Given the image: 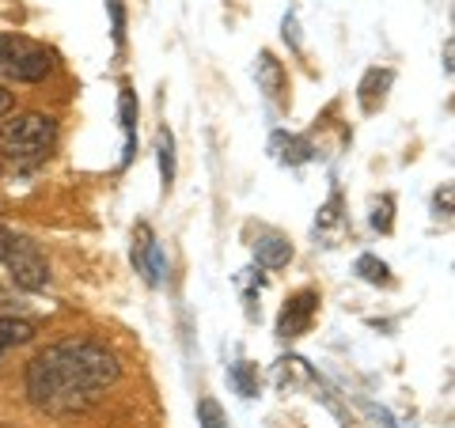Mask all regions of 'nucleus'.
<instances>
[{"mask_svg": "<svg viewBox=\"0 0 455 428\" xmlns=\"http://www.w3.org/2000/svg\"><path fill=\"white\" fill-rule=\"evenodd\" d=\"M118 361L95 341H61L27 364V394L46 413H80L118 383Z\"/></svg>", "mask_w": 455, "mask_h": 428, "instance_id": "obj_1", "label": "nucleus"}, {"mask_svg": "<svg viewBox=\"0 0 455 428\" xmlns=\"http://www.w3.org/2000/svg\"><path fill=\"white\" fill-rule=\"evenodd\" d=\"M57 145V122L50 114H16L0 125V167L27 175L50 160Z\"/></svg>", "mask_w": 455, "mask_h": 428, "instance_id": "obj_2", "label": "nucleus"}, {"mask_svg": "<svg viewBox=\"0 0 455 428\" xmlns=\"http://www.w3.org/2000/svg\"><path fill=\"white\" fill-rule=\"evenodd\" d=\"M53 73V53L27 35H0V76L35 83Z\"/></svg>", "mask_w": 455, "mask_h": 428, "instance_id": "obj_3", "label": "nucleus"}, {"mask_svg": "<svg viewBox=\"0 0 455 428\" xmlns=\"http://www.w3.org/2000/svg\"><path fill=\"white\" fill-rule=\"evenodd\" d=\"M4 266H8L12 281H16L20 289H27V292H38V289H46V284H50V262H46V254H42L38 242L27 239V235H12L8 239Z\"/></svg>", "mask_w": 455, "mask_h": 428, "instance_id": "obj_4", "label": "nucleus"}, {"mask_svg": "<svg viewBox=\"0 0 455 428\" xmlns=\"http://www.w3.org/2000/svg\"><path fill=\"white\" fill-rule=\"evenodd\" d=\"M315 311H319V292L315 289H304V292L289 296V304L281 307V319H277V334L281 337H300V334H307V326H311V319H315Z\"/></svg>", "mask_w": 455, "mask_h": 428, "instance_id": "obj_5", "label": "nucleus"}, {"mask_svg": "<svg viewBox=\"0 0 455 428\" xmlns=\"http://www.w3.org/2000/svg\"><path fill=\"white\" fill-rule=\"evenodd\" d=\"M133 262H137V269L148 277V284H160L164 281V250H160V242L152 239V232H148V224H137V232H133Z\"/></svg>", "mask_w": 455, "mask_h": 428, "instance_id": "obj_6", "label": "nucleus"}, {"mask_svg": "<svg viewBox=\"0 0 455 428\" xmlns=\"http://www.w3.org/2000/svg\"><path fill=\"white\" fill-rule=\"evenodd\" d=\"M259 83H262V91H266V99L269 103H277V107H284L289 103V76H284V68H281V61L274 53H259Z\"/></svg>", "mask_w": 455, "mask_h": 428, "instance_id": "obj_7", "label": "nucleus"}, {"mask_svg": "<svg viewBox=\"0 0 455 428\" xmlns=\"http://www.w3.org/2000/svg\"><path fill=\"white\" fill-rule=\"evenodd\" d=\"M254 258H259L266 269H281L292 258V242L281 232H259V239H254Z\"/></svg>", "mask_w": 455, "mask_h": 428, "instance_id": "obj_8", "label": "nucleus"}, {"mask_svg": "<svg viewBox=\"0 0 455 428\" xmlns=\"http://www.w3.org/2000/svg\"><path fill=\"white\" fill-rule=\"evenodd\" d=\"M395 83V73L391 68H368L364 80H361V110L364 114H376L383 107V99H387V88Z\"/></svg>", "mask_w": 455, "mask_h": 428, "instance_id": "obj_9", "label": "nucleus"}, {"mask_svg": "<svg viewBox=\"0 0 455 428\" xmlns=\"http://www.w3.org/2000/svg\"><path fill=\"white\" fill-rule=\"evenodd\" d=\"M35 326L23 322V319H0V356H4L12 345H23V341H31Z\"/></svg>", "mask_w": 455, "mask_h": 428, "instance_id": "obj_10", "label": "nucleus"}, {"mask_svg": "<svg viewBox=\"0 0 455 428\" xmlns=\"http://www.w3.org/2000/svg\"><path fill=\"white\" fill-rule=\"evenodd\" d=\"M156 152H160V178H164V190L175 186V140H171L167 130H160L156 137Z\"/></svg>", "mask_w": 455, "mask_h": 428, "instance_id": "obj_11", "label": "nucleus"}, {"mask_svg": "<svg viewBox=\"0 0 455 428\" xmlns=\"http://www.w3.org/2000/svg\"><path fill=\"white\" fill-rule=\"evenodd\" d=\"M118 114H122V130H125V160L133 155V130H137V99H133V91L130 88H122V95H118Z\"/></svg>", "mask_w": 455, "mask_h": 428, "instance_id": "obj_12", "label": "nucleus"}, {"mask_svg": "<svg viewBox=\"0 0 455 428\" xmlns=\"http://www.w3.org/2000/svg\"><path fill=\"white\" fill-rule=\"evenodd\" d=\"M274 148H284V152H277V160H284V163H307V160H311L307 140H300V137L277 133V137H274Z\"/></svg>", "mask_w": 455, "mask_h": 428, "instance_id": "obj_13", "label": "nucleus"}, {"mask_svg": "<svg viewBox=\"0 0 455 428\" xmlns=\"http://www.w3.org/2000/svg\"><path fill=\"white\" fill-rule=\"evenodd\" d=\"M357 273L368 284H383V289L391 284V269H387V262H379L376 254H361V258H357Z\"/></svg>", "mask_w": 455, "mask_h": 428, "instance_id": "obj_14", "label": "nucleus"}, {"mask_svg": "<svg viewBox=\"0 0 455 428\" xmlns=\"http://www.w3.org/2000/svg\"><path fill=\"white\" fill-rule=\"evenodd\" d=\"M232 383H235V391L243 398H254V394H259V368L247 364V361H239L232 368Z\"/></svg>", "mask_w": 455, "mask_h": 428, "instance_id": "obj_15", "label": "nucleus"}, {"mask_svg": "<svg viewBox=\"0 0 455 428\" xmlns=\"http://www.w3.org/2000/svg\"><path fill=\"white\" fill-rule=\"evenodd\" d=\"M197 424L202 428H228V417H224L217 398H202V402H197Z\"/></svg>", "mask_w": 455, "mask_h": 428, "instance_id": "obj_16", "label": "nucleus"}, {"mask_svg": "<svg viewBox=\"0 0 455 428\" xmlns=\"http://www.w3.org/2000/svg\"><path fill=\"white\" fill-rule=\"evenodd\" d=\"M107 8H110V27H114V46H125V8H122V0H107Z\"/></svg>", "mask_w": 455, "mask_h": 428, "instance_id": "obj_17", "label": "nucleus"}, {"mask_svg": "<svg viewBox=\"0 0 455 428\" xmlns=\"http://www.w3.org/2000/svg\"><path fill=\"white\" fill-rule=\"evenodd\" d=\"M391 209H395V197H391V194H383L379 202H376V212H372V224L379 227V232H391V227H395Z\"/></svg>", "mask_w": 455, "mask_h": 428, "instance_id": "obj_18", "label": "nucleus"}, {"mask_svg": "<svg viewBox=\"0 0 455 428\" xmlns=\"http://www.w3.org/2000/svg\"><path fill=\"white\" fill-rule=\"evenodd\" d=\"M8 110H12V91H4V88H0V118H4Z\"/></svg>", "mask_w": 455, "mask_h": 428, "instance_id": "obj_19", "label": "nucleus"}, {"mask_svg": "<svg viewBox=\"0 0 455 428\" xmlns=\"http://www.w3.org/2000/svg\"><path fill=\"white\" fill-rule=\"evenodd\" d=\"M8 239H12V232H8V227H0V262H4V250H8Z\"/></svg>", "mask_w": 455, "mask_h": 428, "instance_id": "obj_20", "label": "nucleus"}]
</instances>
